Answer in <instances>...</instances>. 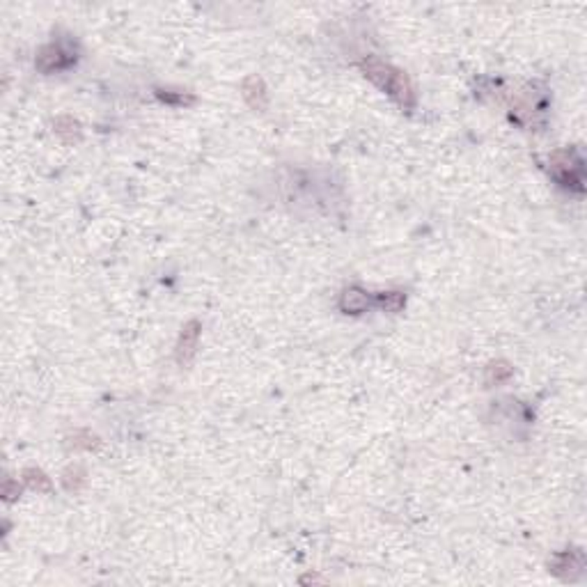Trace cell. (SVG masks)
<instances>
[{
	"label": "cell",
	"instance_id": "8992f818",
	"mask_svg": "<svg viewBox=\"0 0 587 587\" xmlns=\"http://www.w3.org/2000/svg\"><path fill=\"white\" fill-rule=\"evenodd\" d=\"M512 377V367L507 362H491L486 367V384H500V381Z\"/></svg>",
	"mask_w": 587,
	"mask_h": 587
},
{
	"label": "cell",
	"instance_id": "3957f363",
	"mask_svg": "<svg viewBox=\"0 0 587 587\" xmlns=\"http://www.w3.org/2000/svg\"><path fill=\"white\" fill-rule=\"evenodd\" d=\"M71 60H74V56H71L69 51H65L62 46H58V44H51V46L42 49V53L37 56V67H39L42 71H53V69L67 67Z\"/></svg>",
	"mask_w": 587,
	"mask_h": 587
},
{
	"label": "cell",
	"instance_id": "277c9868",
	"mask_svg": "<svg viewBox=\"0 0 587 587\" xmlns=\"http://www.w3.org/2000/svg\"><path fill=\"white\" fill-rule=\"evenodd\" d=\"M244 99L255 111L266 108V87L262 83V78H257V76L248 78V81L244 83Z\"/></svg>",
	"mask_w": 587,
	"mask_h": 587
},
{
	"label": "cell",
	"instance_id": "7a4b0ae2",
	"mask_svg": "<svg viewBox=\"0 0 587 587\" xmlns=\"http://www.w3.org/2000/svg\"><path fill=\"white\" fill-rule=\"evenodd\" d=\"M200 322H189L182 328V337L179 344H177V362L186 365L191 362L195 349H198V340H200Z\"/></svg>",
	"mask_w": 587,
	"mask_h": 587
},
{
	"label": "cell",
	"instance_id": "52a82bcc",
	"mask_svg": "<svg viewBox=\"0 0 587 587\" xmlns=\"http://www.w3.org/2000/svg\"><path fill=\"white\" fill-rule=\"evenodd\" d=\"M381 303H384V308L390 310V313H397V310L404 305V296L399 291H390V294H386L384 298H381Z\"/></svg>",
	"mask_w": 587,
	"mask_h": 587
},
{
	"label": "cell",
	"instance_id": "6da1fadb",
	"mask_svg": "<svg viewBox=\"0 0 587 587\" xmlns=\"http://www.w3.org/2000/svg\"><path fill=\"white\" fill-rule=\"evenodd\" d=\"M362 69H365V76H367L370 81H374L381 90H386L390 96H395V99L399 101V106H404V108H413V103H415L413 85L402 74V71L393 69L390 65H384V62L374 60V58L362 60Z\"/></svg>",
	"mask_w": 587,
	"mask_h": 587
},
{
	"label": "cell",
	"instance_id": "ba28073f",
	"mask_svg": "<svg viewBox=\"0 0 587 587\" xmlns=\"http://www.w3.org/2000/svg\"><path fill=\"white\" fill-rule=\"evenodd\" d=\"M28 477V484L30 486H34V488H49V479L44 477V473H39V470H28V473H25Z\"/></svg>",
	"mask_w": 587,
	"mask_h": 587
},
{
	"label": "cell",
	"instance_id": "5b68a950",
	"mask_svg": "<svg viewBox=\"0 0 587 587\" xmlns=\"http://www.w3.org/2000/svg\"><path fill=\"white\" fill-rule=\"evenodd\" d=\"M367 305H370V296L358 287L344 289L342 298H340V308L344 310V313H351V315L362 313V310H367Z\"/></svg>",
	"mask_w": 587,
	"mask_h": 587
}]
</instances>
